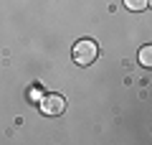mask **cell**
I'll use <instances>...</instances> for the list:
<instances>
[{
    "label": "cell",
    "instance_id": "obj_2",
    "mask_svg": "<svg viewBox=\"0 0 152 145\" xmlns=\"http://www.w3.org/2000/svg\"><path fill=\"white\" fill-rule=\"evenodd\" d=\"M66 109V99L61 94H46L43 99H41V112L48 115V117H56V115H61Z\"/></svg>",
    "mask_w": 152,
    "mask_h": 145
},
{
    "label": "cell",
    "instance_id": "obj_3",
    "mask_svg": "<svg viewBox=\"0 0 152 145\" xmlns=\"http://www.w3.org/2000/svg\"><path fill=\"white\" fill-rule=\"evenodd\" d=\"M140 64H142V66H147V69H150V64H152V48H150V46L140 48Z\"/></svg>",
    "mask_w": 152,
    "mask_h": 145
},
{
    "label": "cell",
    "instance_id": "obj_1",
    "mask_svg": "<svg viewBox=\"0 0 152 145\" xmlns=\"http://www.w3.org/2000/svg\"><path fill=\"white\" fill-rule=\"evenodd\" d=\"M96 54H99V46L94 41H89V38H84V41H79L74 46V61L81 64V66H89L96 59Z\"/></svg>",
    "mask_w": 152,
    "mask_h": 145
},
{
    "label": "cell",
    "instance_id": "obj_4",
    "mask_svg": "<svg viewBox=\"0 0 152 145\" xmlns=\"http://www.w3.org/2000/svg\"><path fill=\"white\" fill-rule=\"evenodd\" d=\"M147 3L150 0H124V8H129V10H145Z\"/></svg>",
    "mask_w": 152,
    "mask_h": 145
}]
</instances>
